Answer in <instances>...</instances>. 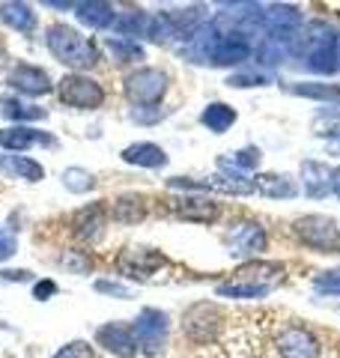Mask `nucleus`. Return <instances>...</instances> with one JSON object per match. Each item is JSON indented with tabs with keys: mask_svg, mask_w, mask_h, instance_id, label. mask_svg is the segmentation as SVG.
Here are the masks:
<instances>
[{
	"mask_svg": "<svg viewBox=\"0 0 340 358\" xmlns=\"http://www.w3.org/2000/svg\"><path fill=\"white\" fill-rule=\"evenodd\" d=\"M278 310H221L200 343H183V358H278L271 326Z\"/></svg>",
	"mask_w": 340,
	"mask_h": 358,
	"instance_id": "obj_1",
	"label": "nucleus"
},
{
	"mask_svg": "<svg viewBox=\"0 0 340 358\" xmlns=\"http://www.w3.org/2000/svg\"><path fill=\"white\" fill-rule=\"evenodd\" d=\"M281 281H283V266L281 263L254 260V263L242 266L239 272H233L230 281L218 287V296H224V299H263Z\"/></svg>",
	"mask_w": 340,
	"mask_h": 358,
	"instance_id": "obj_2",
	"label": "nucleus"
},
{
	"mask_svg": "<svg viewBox=\"0 0 340 358\" xmlns=\"http://www.w3.org/2000/svg\"><path fill=\"white\" fill-rule=\"evenodd\" d=\"M271 346L278 358H325L320 334L299 320H283L281 313H275V326H271Z\"/></svg>",
	"mask_w": 340,
	"mask_h": 358,
	"instance_id": "obj_3",
	"label": "nucleus"
},
{
	"mask_svg": "<svg viewBox=\"0 0 340 358\" xmlns=\"http://www.w3.org/2000/svg\"><path fill=\"white\" fill-rule=\"evenodd\" d=\"M48 48L60 63L66 66H78V69H93L99 63V51L96 45L84 39L78 30L69 24H54L48 27Z\"/></svg>",
	"mask_w": 340,
	"mask_h": 358,
	"instance_id": "obj_4",
	"label": "nucleus"
},
{
	"mask_svg": "<svg viewBox=\"0 0 340 358\" xmlns=\"http://www.w3.org/2000/svg\"><path fill=\"white\" fill-rule=\"evenodd\" d=\"M337 51H340V42L332 24L311 21L304 27V63H308L311 72L332 75L337 69Z\"/></svg>",
	"mask_w": 340,
	"mask_h": 358,
	"instance_id": "obj_5",
	"label": "nucleus"
},
{
	"mask_svg": "<svg viewBox=\"0 0 340 358\" xmlns=\"http://www.w3.org/2000/svg\"><path fill=\"white\" fill-rule=\"evenodd\" d=\"M292 233L302 245H308L316 254H337L340 251V227L328 215H304L292 224Z\"/></svg>",
	"mask_w": 340,
	"mask_h": 358,
	"instance_id": "obj_6",
	"label": "nucleus"
},
{
	"mask_svg": "<svg viewBox=\"0 0 340 358\" xmlns=\"http://www.w3.org/2000/svg\"><path fill=\"white\" fill-rule=\"evenodd\" d=\"M57 96H60L63 105L78 108V110H96L105 105L101 84H96L93 78H84V75H66L60 87H57Z\"/></svg>",
	"mask_w": 340,
	"mask_h": 358,
	"instance_id": "obj_7",
	"label": "nucleus"
},
{
	"mask_svg": "<svg viewBox=\"0 0 340 358\" xmlns=\"http://www.w3.org/2000/svg\"><path fill=\"white\" fill-rule=\"evenodd\" d=\"M167 266V257L155 248H126L117 257L120 275L132 278V281H153V275H158Z\"/></svg>",
	"mask_w": 340,
	"mask_h": 358,
	"instance_id": "obj_8",
	"label": "nucleus"
},
{
	"mask_svg": "<svg viewBox=\"0 0 340 358\" xmlns=\"http://www.w3.org/2000/svg\"><path fill=\"white\" fill-rule=\"evenodd\" d=\"M122 90H126L129 102L134 105H158L167 93V75L162 69H138L126 75Z\"/></svg>",
	"mask_w": 340,
	"mask_h": 358,
	"instance_id": "obj_9",
	"label": "nucleus"
},
{
	"mask_svg": "<svg viewBox=\"0 0 340 358\" xmlns=\"http://www.w3.org/2000/svg\"><path fill=\"white\" fill-rule=\"evenodd\" d=\"M134 341H138V346H143V352L155 355L158 350H162L164 343V334H167V317L162 310H150L146 308L138 320H134Z\"/></svg>",
	"mask_w": 340,
	"mask_h": 358,
	"instance_id": "obj_10",
	"label": "nucleus"
},
{
	"mask_svg": "<svg viewBox=\"0 0 340 358\" xmlns=\"http://www.w3.org/2000/svg\"><path fill=\"white\" fill-rule=\"evenodd\" d=\"M227 248L233 257H257L266 251V230L254 221L233 224V230L227 233Z\"/></svg>",
	"mask_w": 340,
	"mask_h": 358,
	"instance_id": "obj_11",
	"label": "nucleus"
},
{
	"mask_svg": "<svg viewBox=\"0 0 340 358\" xmlns=\"http://www.w3.org/2000/svg\"><path fill=\"white\" fill-rule=\"evenodd\" d=\"M99 343L105 346L108 352L113 355H122V358H132L134 352H138V341H134V331L132 326H126V322H111V326L99 329L96 331Z\"/></svg>",
	"mask_w": 340,
	"mask_h": 358,
	"instance_id": "obj_12",
	"label": "nucleus"
},
{
	"mask_svg": "<svg viewBox=\"0 0 340 358\" xmlns=\"http://www.w3.org/2000/svg\"><path fill=\"white\" fill-rule=\"evenodd\" d=\"M170 212H173L176 218L197 221V224H212L215 218L221 215L218 203H212V200H203V197H183V200H173V203H170Z\"/></svg>",
	"mask_w": 340,
	"mask_h": 358,
	"instance_id": "obj_13",
	"label": "nucleus"
},
{
	"mask_svg": "<svg viewBox=\"0 0 340 358\" xmlns=\"http://www.w3.org/2000/svg\"><path fill=\"white\" fill-rule=\"evenodd\" d=\"M6 84L21 90V93H27V96H45V93H51V78L45 75L42 69H33V66H15V69L9 72Z\"/></svg>",
	"mask_w": 340,
	"mask_h": 358,
	"instance_id": "obj_14",
	"label": "nucleus"
},
{
	"mask_svg": "<svg viewBox=\"0 0 340 358\" xmlns=\"http://www.w3.org/2000/svg\"><path fill=\"white\" fill-rule=\"evenodd\" d=\"M105 221H108L105 206H101V203H90V206H84L75 215V233L84 242H93V239L101 236V230H105Z\"/></svg>",
	"mask_w": 340,
	"mask_h": 358,
	"instance_id": "obj_15",
	"label": "nucleus"
},
{
	"mask_svg": "<svg viewBox=\"0 0 340 358\" xmlns=\"http://www.w3.org/2000/svg\"><path fill=\"white\" fill-rule=\"evenodd\" d=\"M302 179H304V194L308 197H325L332 192V171L320 162H304L302 164Z\"/></svg>",
	"mask_w": 340,
	"mask_h": 358,
	"instance_id": "obj_16",
	"label": "nucleus"
},
{
	"mask_svg": "<svg viewBox=\"0 0 340 358\" xmlns=\"http://www.w3.org/2000/svg\"><path fill=\"white\" fill-rule=\"evenodd\" d=\"M122 159L129 164H138V167H164L167 164L164 150L155 147V143H132V147L122 150Z\"/></svg>",
	"mask_w": 340,
	"mask_h": 358,
	"instance_id": "obj_17",
	"label": "nucleus"
},
{
	"mask_svg": "<svg viewBox=\"0 0 340 358\" xmlns=\"http://www.w3.org/2000/svg\"><path fill=\"white\" fill-rule=\"evenodd\" d=\"M75 15L81 18V24L93 27V30H105V27H111L113 21H117L113 6H108V3H78Z\"/></svg>",
	"mask_w": 340,
	"mask_h": 358,
	"instance_id": "obj_18",
	"label": "nucleus"
},
{
	"mask_svg": "<svg viewBox=\"0 0 340 358\" xmlns=\"http://www.w3.org/2000/svg\"><path fill=\"white\" fill-rule=\"evenodd\" d=\"M254 188L266 197H292L296 194V182L283 173H260L254 179Z\"/></svg>",
	"mask_w": 340,
	"mask_h": 358,
	"instance_id": "obj_19",
	"label": "nucleus"
},
{
	"mask_svg": "<svg viewBox=\"0 0 340 358\" xmlns=\"http://www.w3.org/2000/svg\"><path fill=\"white\" fill-rule=\"evenodd\" d=\"M200 122L206 126L209 131H215V134H221V131H227L236 122V110L230 108V105H224V102H212L206 110L200 114Z\"/></svg>",
	"mask_w": 340,
	"mask_h": 358,
	"instance_id": "obj_20",
	"label": "nucleus"
},
{
	"mask_svg": "<svg viewBox=\"0 0 340 358\" xmlns=\"http://www.w3.org/2000/svg\"><path fill=\"white\" fill-rule=\"evenodd\" d=\"M33 143H48V138H42L33 129H0V147L6 150H27Z\"/></svg>",
	"mask_w": 340,
	"mask_h": 358,
	"instance_id": "obj_21",
	"label": "nucleus"
},
{
	"mask_svg": "<svg viewBox=\"0 0 340 358\" xmlns=\"http://www.w3.org/2000/svg\"><path fill=\"white\" fill-rule=\"evenodd\" d=\"M0 18L15 30H30L33 24H36V18H33V13L24 3H3L0 6Z\"/></svg>",
	"mask_w": 340,
	"mask_h": 358,
	"instance_id": "obj_22",
	"label": "nucleus"
},
{
	"mask_svg": "<svg viewBox=\"0 0 340 358\" xmlns=\"http://www.w3.org/2000/svg\"><path fill=\"white\" fill-rule=\"evenodd\" d=\"M143 215H146V206L138 197H120L117 203H113V218L120 224H138Z\"/></svg>",
	"mask_w": 340,
	"mask_h": 358,
	"instance_id": "obj_23",
	"label": "nucleus"
},
{
	"mask_svg": "<svg viewBox=\"0 0 340 358\" xmlns=\"http://www.w3.org/2000/svg\"><path fill=\"white\" fill-rule=\"evenodd\" d=\"M290 93L304 96V99H337L340 87L337 84H292Z\"/></svg>",
	"mask_w": 340,
	"mask_h": 358,
	"instance_id": "obj_24",
	"label": "nucleus"
},
{
	"mask_svg": "<svg viewBox=\"0 0 340 358\" xmlns=\"http://www.w3.org/2000/svg\"><path fill=\"white\" fill-rule=\"evenodd\" d=\"M108 48L117 60H143V48L138 42H129V39H108Z\"/></svg>",
	"mask_w": 340,
	"mask_h": 358,
	"instance_id": "obj_25",
	"label": "nucleus"
},
{
	"mask_svg": "<svg viewBox=\"0 0 340 358\" xmlns=\"http://www.w3.org/2000/svg\"><path fill=\"white\" fill-rule=\"evenodd\" d=\"M221 164L227 167H236V171H254V167L260 164V150L254 147H245L233 155V159H221Z\"/></svg>",
	"mask_w": 340,
	"mask_h": 358,
	"instance_id": "obj_26",
	"label": "nucleus"
},
{
	"mask_svg": "<svg viewBox=\"0 0 340 358\" xmlns=\"http://www.w3.org/2000/svg\"><path fill=\"white\" fill-rule=\"evenodd\" d=\"M3 117H9V120H42L45 110H42V108H27V105L9 102V105L3 108Z\"/></svg>",
	"mask_w": 340,
	"mask_h": 358,
	"instance_id": "obj_27",
	"label": "nucleus"
},
{
	"mask_svg": "<svg viewBox=\"0 0 340 358\" xmlns=\"http://www.w3.org/2000/svg\"><path fill=\"white\" fill-rule=\"evenodd\" d=\"M9 167H13L15 173H21L24 179H33V182H39V179L45 176L42 167L36 162H30V159H13V162H9Z\"/></svg>",
	"mask_w": 340,
	"mask_h": 358,
	"instance_id": "obj_28",
	"label": "nucleus"
},
{
	"mask_svg": "<svg viewBox=\"0 0 340 358\" xmlns=\"http://www.w3.org/2000/svg\"><path fill=\"white\" fill-rule=\"evenodd\" d=\"M54 358H96V355H93V346H90V343L72 341V343H66Z\"/></svg>",
	"mask_w": 340,
	"mask_h": 358,
	"instance_id": "obj_29",
	"label": "nucleus"
},
{
	"mask_svg": "<svg viewBox=\"0 0 340 358\" xmlns=\"http://www.w3.org/2000/svg\"><path fill=\"white\" fill-rule=\"evenodd\" d=\"M316 289L340 296V268H337V272H323V275H316Z\"/></svg>",
	"mask_w": 340,
	"mask_h": 358,
	"instance_id": "obj_30",
	"label": "nucleus"
},
{
	"mask_svg": "<svg viewBox=\"0 0 340 358\" xmlns=\"http://www.w3.org/2000/svg\"><path fill=\"white\" fill-rule=\"evenodd\" d=\"M66 185L72 188V192H87V188H93V179H90V173L84 171H66Z\"/></svg>",
	"mask_w": 340,
	"mask_h": 358,
	"instance_id": "obj_31",
	"label": "nucleus"
},
{
	"mask_svg": "<svg viewBox=\"0 0 340 358\" xmlns=\"http://www.w3.org/2000/svg\"><path fill=\"white\" fill-rule=\"evenodd\" d=\"M269 78L260 75V72H248V75H233L230 78V87H257V84H266Z\"/></svg>",
	"mask_w": 340,
	"mask_h": 358,
	"instance_id": "obj_32",
	"label": "nucleus"
},
{
	"mask_svg": "<svg viewBox=\"0 0 340 358\" xmlns=\"http://www.w3.org/2000/svg\"><path fill=\"white\" fill-rule=\"evenodd\" d=\"M99 293H111V296H120V299H129V289L120 287V284H111V281H96Z\"/></svg>",
	"mask_w": 340,
	"mask_h": 358,
	"instance_id": "obj_33",
	"label": "nucleus"
},
{
	"mask_svg": "<svg viewBox=\"0 0 340 358\" xmlns=\"http://www.w3.org/2000/svg\"><path fill=\"white\" fill-rule=\"evenodd\" d=\"M13 254H15V239L0 230V260H6V257H13Z\"/></svg>",
	"mask_w": 340,
	"mask_h": 358,
	"instance_id": "obj_34",
	"label": "nucleus"
},
{
	"mask_svg": "<svg viewBox=\"0 0 340 358\" xmlns=\"http://www.w3.org/2000/svg\"><path fill=\"white\" fill-rule=\"evenodd\" d=\"M51 293H57V284L54 281H39L36 287H33V299H39V301H45Z\"/></svg>",
	"mask_w": 340,
	"mask_h": 358,
	"instance_id": "obj_35",
	"label": "nucleus"
},
{
	"mask_svg": "<svg viewBox=\"0 0 340 358\" xmlns=\"http://www.w3.org/2000/svg\"><path fill=\"white\" fill-rule=\"evenodd\" d=\"M332 192L340 197V167H334V171H332Z\"/></svg>",
	"mask_w": 340,
	"mask_h": 358,
	"instance_id": "obj_36",
	"label": "nucleus"
},
{
	"mask_svg": "<svg viewBox=\"0 0 340 358\" xmlns=\"http://www.w3.org/2000/svg\"><path fill=\"white\" fill-rule=\"evenodd\" d=\"M337 60H340V51H337ZM337 66H340V63H337Z\"/></svg>",
	"mask_w": 340,
	"mask_h": 358,
	"instance_id": "obj_37",
	"label": "nucleus"
},
{
	"mask_svg": "<svg viewBox=\"0 0 340 358\" xmlns=\"http://www.w3.org/2000/svg\"><path fill=\"white\" fill-rule=\"evenodd\" d=\"M337 152H340V143H337Z\"/></svg>",
	"mask_w": 340,
	"mask_h": 358,
	"instance_id": "obj_38",
	"label": "nucleus"
}]
</instances>
